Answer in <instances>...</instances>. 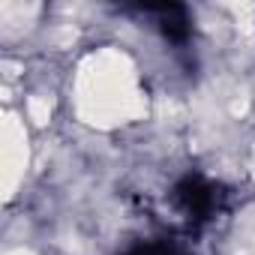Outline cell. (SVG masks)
I'll return each instance as SVG.
<instances>
[{"instance_id": "3", "label": "cell", "mask_w": 255, "mask_h": 255, "mask_svg": "<svg viewBox=\"0 0 255 255\" xmlns=\"http://www.w3.org/2000/svg\"><path fill=\"white\" fill-rule=\"evenodd\" d=\"M126 255H189V252L180 249L177 243H168V240H150V243H138Z\"/></svg>"}, {"instance_id": "2", "label": "cell", "mask_w": 255, "mask_h": 255, "mask_svg": "<svg viewBox=\"0 0 255 255\" xmlns=\"http://www.w3.org/2000/svg\"><path fill=\"white\" fill-rule=\"evenodd\" d=\"M141 12L147 15H156L159 18V30L171 39V42H183L189 36V15L183 6L177 3H159V6H138Z\"/></svg>"}, {"instance_id": "1", "label": "cell", "mask_w": 255, "mask_h": 255, "mask_svg": "<svg viewBox=\"0 0 255 255\" xmlns=\"http://www.w3.org/2000/svg\"><path fill=\"white\" fill-rule=\"evenodd\" d=\"M225 192L222 186L210 183L201 174H186L177 180L174 186V204L183 210V216H189L192 222H210L219 210H222Z\"/></svg>"}]
</instances>
